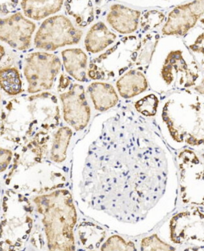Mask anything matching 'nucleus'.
<instances>
[{
    "instance_id": "obj_1",
    "label": "nucleus",
    "mask_w": 204,
    "mask_h": 251,
    "mask_svg": "<svg viewBox=\"0 0 204 251\" xmlns=\"http://www.w3.org/2000/svg\"><path fill=\"white\" fill-rule=\"evenodd\" d=\"M82 36V31L76 28L68 18L56 15L42 23L34 38V46L40 50L54 51L79 43Z\"/></svg>"
},
{
    "instance_id": "obj_2",
    "label": "nucleus",
    "mask_w": 204,
    "mask_h": 251,
    "mask_svg": "<svg viewBox=\"0 0 204 251\" xmlns=\"http://www.w3.org/2000/svg\"><path fill=\"white\" fill-rule=\"evenodd\" d=\"M61 69V60L57 55L45 52L29 53L26 58L24 67L28 83L27 92L35 94L51 89Z\"/></svg>"
},
{
    "instance_id": "obj_3",
    "label": "nucleus",
    "mask_w": 204,
    "mask_h": 251,
    "mask_svg": "<svg viewBox=\"0 0 204 251\" xmlns=\"http://www.w3.org/2000/svg\"><path fill=\"white\" fill-rule=\"evenodd\" d=\"M36 28L35 23L18 12L0 22V39L18 50H29L32 35Z\"/></svg>"
},
{
    "instance_id": "obj_4",
    "label": "nucleus",
    "mask_w": 204,
    "mask_h": 251,
    "mask_svg": "<svg viewBox=\"0 0 204 251\" xmlns=\"http://www.w3.org/2000/svg\"><path fill=\"white\" fill-rule=\"evenodd\" d=\"M60 99L63 106L65 121L76 131L86 127L90 118V108L82 86H72L68 92L60 95Z\"/></svg>"
},
{
    "instance_id": "obj_5",
    "label": "nucleus",
    "mask_w": 204,
    "mask_h": 251,
    "mask_svg": "<svg viewBox=\"0 0 204 251\" xmlns=\"http://www.w3.org/2000/svg\"><path fill=\"white\" fill-rule=\"evenodd\" d=\"M111 10L108 15L107 21L109 24L118 32L128 34L137 28L140 12L118 4L113 6Z\"/></svg>"
},
{
    "instance_id": "obj_6",
    "label": "nucleus",
    "mask_w": 204,
    "mask_h": 251,
    "mask_svg": "<svg viewBox=\"0 0 204 251\" xmlns=\"http://www.w3.org/2000/svg\"><path fill=\"white\" fill-rule=\"evenodd\" d=\"M65 69L78 82L86 80L87 56L79 48L68 49L61 52Z\"/></svg>"
},
{
    "instance_id": "obj_7",
    "label": "nucleus",
    "mask_w": 204,
    "mask_h": 251,
    "mask_svg": "<svg viewBox=\"0 0 204 251\" xmlns=\"http://www.w3.org/2000/svg\"><path fill=\"white\" fill-rule=\"evenodd\" d=\"M88 90L95 108L98 111L108 110L118 103V97L115 88L108 83H92Z\"/></svg>"
},
{
    "instance_id": "obj_8",
    "label": "nucleus",
    "mask_w": 204,
    "mask_h": 251,
    "mask_svg": "<svg viewBox=\"0 0 204 251\" xmlns=\"http://www.w3.org/2000/svg\"><path fill=\"white\" fill-rule=\"evenodd\" d=\"M116 35L108 31L103 23L94 25L87 32L85 46L88 52L98 53L108 47L115 40Z\"/></svg>"
},
{
    "instance_id": "obj_9",
    "label": "nucleus",
    "mask_w": 204,
    "mask_h": 251,
    "mask_svg": "<svg viewBox=\"0 0 204 251\" xmlns=\"http://www.w3.org/2000/svg\"><path fill=\"white\" fill-rule=\"evenodd\" d=\"M64 1H37L24 0L21 2L22 10L26 17L40 21L54 15L61 10Z\"/></svg>"
},
{
    "instance_id": "obj_10",
    "label": "nucleus",
    "mask_w": 204,
    "mask_h": 251,
    "mask_svg": "<svg viewBox=\"0 0 204 251\" xmlns=\"http://www.w3.org/2000/svg\"><path fill=\"white\" fill-rule=\"evenodd\" d=\"M117 87L123 98L129 99L145 91L147 88V82L140 72L131 71L118 80Z\"/></svg>"
},
{
    "instance_id": "obj_11",
    "label": "nucleus",
    "mask_w": 204,
    "mask_h": 251,
    "mask_svg": "<svg viewBox=\"0 0 204 251\" xmlns=\"http://www.w3.org/2000/svg\"><path fill=\"white\" fill-rule=\"evenodd\" d=\"M0 83L4 92L15 96L22 92V81L19 71L16 67H7L0 72Z\"/></svg>"
},
{
    "instance_id": "obj_12",
    "label": "nucleus",
    "mask_w": 204,
    "mask_h": 251,
    "mask_svg": "<svg viewBox=\"0 0 204 251\" xmlns=\"http://www.w3.org/2000/svg\"><path fill=\"white\" fill-rule=\"evenodd\" d=\"M71 136V129L68 127H62L55 134L52 150V157L54 161L61 162L66 159L67 148Z\"/></svg>"
},
{
    "instance_id": "obj_13",
    "label": "nucleus",
    "mask_w": 204,
    "mask_h": 251,
    "mask_svg": "<svg viewBox=\"0 0 204 251\" xmlns=\"http://www.w3.org/2000/svg\"><path fill=\"white\" fill-rule=\"evenodd\" d=\"M157 104V100H155V97L153 95H149L136 102L135 108L144 115L154 116L156 113Z\"/></svg>"
},
{
    "instance_id": "obj_14",
    "label": "nucleus",
    "mask_w": 204,
    "mask_h": 251,
    "mask_svg": "<svg viewBox=\"0 0 204 251\" xmlns=\"http://www.w3.org/2000/svg\"><path fill=\"white\" fill-rule=\"evenodd\" d=\"M143 250L145 251H175V248L161 240L156 234L143 239Z\"/></svg>"
}]
</instances>
